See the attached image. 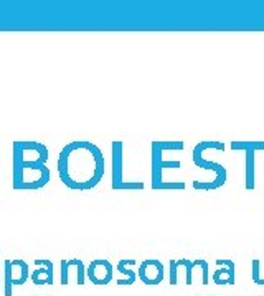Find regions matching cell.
<instances>
[{
  "label": "cell",
  "mask_w": 264,
  "mask_h": 296,
  "mask_svg": "<svg viewBox=\"0 0 264 296\" xmlns=\"http://www.w3.org/2000/svg\"><path fill=\"white\" fill-rule=\"evenodd\" d=\"M58 176L66 188L90 191L96 188L104 176L106 161L101 148L87 140L66 143L56 161Z\"/></svg>",
  "instance_id": "6da1fadb"
},
{
  "label": "cell",
  "mask_w": 264,
  "mask_h": 296,
  "mask_svg": "<svg viewBox=\"0 0 264 296\" xmlns=\"http://www.w3.org/2000/svg\"><path fill=\"white\" fill-rule=\"evenodd\" d=\"M50 152L47 145L30 140L13 142L12 186L15 191H36L45 188L51 180L48 168Z\"/></svg>",
  "instance_id": "7a4b0ae2"
},
{
  "label": "cell",
  "mask_w": 264,
  "mask_h": 296,
  "mask_svg": "<svg viewBox=\"0 0 264 296\" xmlns=\"http://www.w3.org/2000/svg\"><path fill=\"white\" fill-rule=\"evenodd\" d=\"M185 143L177 142H152V189L156 191H182L185 189L183 181H165L164 168H180V161H164V152H182Z\"/></svg>",
  "instance_id": "3957f363"
},
{
  "label": "cell",
  "mask_w": 264,
  "mask_h": 296,
  "mask_svg": "<svg viewBox=\"0 0 264 296\" xmlns=\"http://www.w3.org/2000/svg\"><path fill=\"white\" fill-rule=\"evenodd\" d=\"M208 148H213V150L218 152H225V143L223 142H200L192 152V160L195 163V166L202 168V169H210L213 171L216 176L213 181H193V188L198 191H215L218 188H222L223 184L226 183V178H228V173H226V168L222 165V163L216 161H210L203 157V152L208 150Z\"/></svg>",
  "instance_id": "277c9868"
},
{
  "label": "cell",
  "mask_w": 264,
  "mask_h": 296,
  "mask_svg": "<svg viewBox=\"0 0 264 296\" xmlns=\"http://www.w3.org/2000/svg\"><path fill=\"white\" fill-rule=\"evenodd\" d=\"M113 155V176H111V186L114 191H141L144 189L142 181H126L124 180L122 166H124V143L121 140H116L111 145Z\"/></svg>",
  "instance_id": "5b68a950"
},
{
  "label": "cell",
  "mask_w": 264,
  "mask_h": 296,
  "mask_svg": "<svg viewBox=\"0 0 264 296\" xmlns=\"http://www.w3.org/2000/svg\"><path fill=\"white\" fill-rule=\"evenodd\" d=\"M30 278V268L25 260L4 262V294L12 296L13 286H24Z\"/></svg>",
  "instance_id": "8992f818"
},
{
  "label": "cell",
  "mask_w": 264,
  "mask_h": 296,
  "mask_svg": "<svg viewBox=\"0 0 264 296\" xmlns=\"http://www.w3.org/2000/svg\"><path fill=\"white\" fill-rule=\"evenodd\" d=\"M231 150H243L246 153V183L245 188L246 191H253L254 189V157L258 150H264V142H238L234 140L231 142Z\"/></svg>",
  "instance_id": "52a82bcc"
},
{
  "label": "cell",
  "mask_w": 264,
  "mask_h": 296,
  "mask_svg": "<svg viewBox=\"0 0 264 296\" xmlns=\"http://www.w3.org/2000/svg\"><path fill=\"white\" fill-rule=\"evenodd\" d=\"M114 275V266L109 260L104 258H98L93 260L86 268V278L96 286H106L113 281Z\"/></svg>",
  "instance_id": "ba28073f"
},
{
  "label": "cell",
  "mask_w": 264,
  "mask_h": 296,
  "mask_svg": "<svg viewBox=\"0 0 264 296\" xmlns=\"http://www.w3.org/2000/svg\"><path fill=\"white\" fill-rule=\"evenodd\" d=\"M137 277L144 285L157 286V285L162 283L164 277H165L164 263L160 260H153V258H150V260H144L141 265H139Z\"/></svg>",
  "instance_id": "9c48e42d"
},
{
  "label": "cell",
  "mask_w": 264,
  "mask_h": 296,
  "mask_svg": "<svg viewBox=\"0 0 264 296\" xmlns=\"http://www.w3.org/2000/svg\"><path fill=\"white\" fill-rule=\"evenodd\" d=\"M71 272L76 273V283L83 286L86 283V265L79 258H71V260H61L60 262V283L61 286L70 285V275Z\"/></svg>",
  "instance_id": "30bf717a"
},
{
  "label": "cell",
  "mask_w": 264,
  "mask_h": 296,
  "mask_svg": "<svg viewBox=\"0 0 264 296\" xmlns=\"http://www.w3.org/2000/svg\"><path fill=\"white\" fill-rule=\"evenodd\" d=\"M36 268L33 273H30V280L33 281V285L36 286H51L53 285V262L45 260V258H38V260H33Z\"/></svg>",
  "instance_id": "8fae6325"
},
{
  "label": "cell",
  "mask_w": 264,
  "mask_h": 296,
  "mask_svg": "<svg viewBox=\"0 0 264 296\" xmlns=\"http://www.w3.org/2000/svg\"><path fill=\"white\" fill-rule=\"evenodd\" d=\"M216 265L219 268L213 273V281L219 286L234 285V263L226 258H219L216 260Z\"/></svg>",
  "instance_id": "7c38bea8"
},
{
  "label": "cell",
  "mask_w": 264,
  "mask_h": 296,
  "mask_svg": "<svg viewBox=\"0 0 264 296\" xmlns=\"http://www.w3.org/2000/svg\"><path fill=\"white\" fill-rule=\"evenodd\" d=\"M134 265H136L134 258H124V260H119V263H117V272L122 273L124 278L116 281L117 286H130V285L136 283L137 273L132 270V268H129V266H134Z\"/></svg>",
  "instance_id": "4fadbf2b"
},
{
  "label": "cell",
  "mask_w": 264,
  "mask_h": 296,
  "mask_svg": "<svg viewBox=\"0 0 264 296\" xmlns=\"http://www.w3.org/2000/svg\"><path fill=\"white\" fill-rule=\"evenodd\" d=\"M200 262L202 260H193V262H190L187 260V258H183V260H179V263L182 266H185V283L187 285H192L193 283V280H192V272L195 266H200Z\"/></svg>",
  "instance_id": "5bb4252c"
},
{
  "label": "cell",
  "mask_w": 264,
  "mask_h": 296,
  "mask_svg": "<svg viewBox=\"0 0 264 296\" xmlns=\"http://www.w3.org/2000/svg\"><path fill=\"white\" fill-rule=\"evenodd\" d=\"M251 268H253V273H251L253 281H254V283H258V280H259V268H261V262H259V260H253V262H251Z\"/></svg>",
  "instance_id": "9a60e30c"
},
{
  "label": "cell",
  "mask_w": 264,
  "mask_h": 296,
  "mask_svg": "<svg viewBox=\"0 0 264 296\" xmlns=\"http://www.w3.org/2000/svg\"><path fill=\"white\" fill-rule=\"evenodd\" d=\"M256 285H259V286H264V278H261L259 281H258V283H256Z\"/></svg>",
  "instance_id": "2e32d148"
},
{
  "label": "cell",
  "mask_w": 264,
  "mask_h": 296,
  "mask_svg": "<svg viewBox=\"0 0 264 296\" xmlns=\"http://www.w3.org/2000/svg\"><path fill=\"white\" fill-rule=\"evenodd\" d=\"M196 296H200V294H196Z\"/></svg>",
  "instance_id": "e0dca14e"
},
{
  "label": "cell",
  "mask_w": 264,
  "mask_h": 296,
  "mask_svg": "<svg viewBox=\"0 0 264 296\" xmlns=\"http://www.w3.org/2000/svg\"><path fill=\"white\" fill-rule=\"evenodd\" d=\"M35 296H38V294H35Z\"/></svg>",
  "instance_id": "ac0fdd59"
},
{
  "label": "cell",
  "mask_w": 264,
  "mask_h": 296,
  "mask_svg": "<svg viewBox=\"0 0 264 296\" xmlns=\"http://www.w3.org/2000/svg\"><path fill=\"white\" fill-rule=\"evenodd\" d=\"M261 296H264V294H261Z\"/></svg>",
  "instance_id": "d6986e66"
},
{
  "label": "cell",
  "mask_w": 264,
  "mask_h": 296,
  "mask_svg": "<svg viewBox=\"0 0 264 296\" xmlns=\"http://www.w3.org/2000/svg\"><path fill=\"white\" fill-rule=\"evenodd\" d=\"M210 296H211V294H210Z\"/></svg>",
  "instance_id": "ffe728a7"
}]
</instances>
